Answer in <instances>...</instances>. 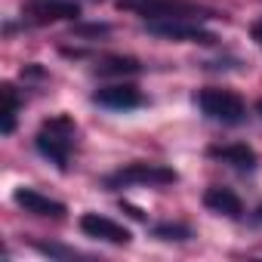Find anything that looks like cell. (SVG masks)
Listing matches in <instances>:
<instances>
[{
	"label": "cell",
	"instance_id": "obj_9",
	"mask_svg": "<svg viewBox=\"0 0 262 262\" xmlns=\"http://www.w3.org/2000/svg\"><path fill=\"white\" fill-rule=\"evenodd\" d=\"M13 201L31 216H43V219H62L65 216V204L53 201L50 194H40L37 188H16Z\"/></svg>",
	"mask_w": 262,
	"mask_h": 262
},
{
	"label": "cell",
	"instance_id": "obj_15",
	"mask_svg": "<svg viewBox=\"0 0 262 262\" xmlns=\"http://www.w3.org/2000/svg\"><path fill=\"white\" fill-rule=\"evenodd\" d=\"M155 237H161V241H188L191 228L182 225V222H161V225H155Z\"/></svg>",
	"mask_w": 262,
	"mask_h": 262
},
{
	"label": "cell",
	"instance_id": "obj_2",
	"mask_svg": "<svg viewBox=\"0 0 262 262\" xmlns=\"http://www.w3.org/2000/svg\"><path fill=\"white\" fill-rule=\"evenodd\" d=\"M117 10L136 13L145 22H161V19H216L219 13L198 4V0H117Z\"/></svg>",
	"mask_w": 262,
	"mask_h": 262
},
{
	"label": "cell",
	"instance_id": "obj_3",
	"mask_svg": "<svg viewBox=\"0 0 262 262\" xmlns=\"http://www.w3.org/2000/svg\"><path fill=\"white\" fill-rule=\"evenodd\" d=\"M179 176L176 170L164 167V164H145V161H136V164H126L114 173H108L102 179V185L108 191H120V188H129V185H151V188H161V185H173Z\"/></svg>",
	"mask_w": 262,
	"mask_h": 262
},
{
	"label": "cell",
	"instance_id": "obj_18",
	"mask_svg": "<svg viewBox=\"0 0 262 262\" xmlns=\"http://www.w3.org/2000/svg\"><path fill=\"white\" fill-rule=\"evenodd\" d=\"M253 222H262V207H256V213H253Z\"/></svg>",
	"mask_w": 262,
	"mask_h": 262
},
{
	"label": "cell",
	"instance_id": "obj_1",
	"mask_svg": "<svg viewBox=\"0 0 262 262\" xmlns=\"http://www.w3.org/2000/svg\"><path fill=\"white\" fill-rule=\"evenodd\" d=\"M74 142H77V123L68 114H56V117L43 120L40 129H37V136H34L37 155L47 158L50 164H56L59 170H68Z\"/></svg>",
	"mask_w": 262,
	"mask_h": 262
},
{
	"label": "cell",
	"instance_id": "obj_10",
	"mask_svg": "<svg viewBox=\"0 0 262 262\" xmlns=\"http://www.w3.org/2000/svg\"><path fill=\"white\" fill-rule=\"evenodd\" d=\"M207 155H210L213 161H222V164H228V167L241 170V173H250V170H256V151H253L250 145H244V142L213 145V148H207Z\"/></svg>",
	"mask_w": 262,
	"mask_h": 262
},
{
	"label": "cell",
	"instance_id": "obj_13",
	"mask_svg": "<svg viewBox=\"0 0 262 262\" xmlns=\"http://www.w3.org/2000/svg\"><path fill=\"white\" fill-rule=\"evenodd\" d=\"M0 96H4V114H0V129H4V136H10L13 129H16V117H19L22 99H19V93H16V86H13V83H4Z\"/></svg>",
	"mask_w": 262,
	"mask_h": 262
},
{
	"label": "cell",
	"instance_id": "obj_17",
	"mask_svg": "<svg viewBox=\"0 0 262 262\" xmlns=\"http://www.w3.org/2000/svg\"><path fill=\"white\" fill-rule=\"evenodd\" d=\"M253 40L262 47V22H256V25H253Z\"/></svg>",
	"mask_w": 262,
	"mask_h": 262
},
{
	"label": "cell",
	"instance_id": "obj_8",
	"mask_svg": "<svg viewBox=\"0 0 262 262\" xmlns=\"http://www.w3.org/2000/svg\"><path fill=\"white\" fill-rule=\"evenodd\" d=\"M93 102L108 111H133L142 105V93L136 83H111L93 93Z\"/></svg>",
	"mask_w": 262,
	"mask_h": 262
},
{
	"label": "cell",
	"instance_id": "obj_5",
	"mask_svg": "<svg viewBox=\"0 0 262 262\" xmlns=\"http://www.w3.org/2000/svg\"><path fill=\"white\" fill-rule=\"evenodd\" d=\"M145 31L155 34V37L173 40V43H204V47H213V43H216V34L207 31L204 25H198L194 19H161V22H145Z\"/></svg>",
	"mask_w": 262,
	"mask_h": 262
},
{
	"label": "cell",
	"instance_id": "obj_12",
	"mask_svg": "<svg viewBox=\"0 0 262 262\" xmlns=\"http://www.w3.org/2000/svg\"><path fill=\"white\" fill-rule=\"evenodd\" d=\"M139 71H142V65L133 56H108V59H102L96 65V74L99 77H133Z\"/></svg>",
	"mask_w": 262,
	"mask_h": 262
},
{
	"label": "cell",
	"instance_id": "obj_6",
	"mask_svg": "<svg viewBox=\"0 0 262 262\" xmlns=\"http://www.w3.org/2000/svg\"><path fill=\"white\" fill-rule=\"evenodd\" d=\"M22 16H28L34 25H56V22H71L80 16L77 0H25Z\"/></svg>",
	"mask_w": 262,
	"mask_h": 262
},
{
	"label": "cell",
	"instance_id": "obj_16",
	"mask_svg": "<svg viewBox=\"0 0 262 262\" xmlns=\"http://www.w3.org/2000/svg\"><path fill=\"white\" fill-rule=\"evenodd\" d=\"M77 34H83V37H99V34H108L111 28L108 25H80V28H74Z\"/></svg>",
	"mask_w": 262,
	"mask_h": 262
},
{
	"label": "cell",
	"instance_id": "obj_19",
	"mask_svg": "<svg viewBox=\"0 0 262 262\" xmlns=\"http://www.w3.org/2000/svg\"><path fill=\"white\" fill-rule=\"evenodd\" d=\"M256 114H259V117H262V99H259V102H256Z\"/></svg>",
	"mask_w": 262,
	"mask_h": 262
},
{
	"label": "cell",
	"instance_id": "obj_7",
	"mask_svg": "<svg viewBox=\"0 0 262 262\" xmlns=\"http://www.w3.org/2000/svg\"><path fill=\"white\" fill-rule=\"evenodd\" d=\"M80 231L86 237H96V241H105V244H117V247H126L129 241H133V234H129L120 222H114L108 216H99V213H83L80 216Z\"/></svg>",
	"mask_w": 262,
	"mask_h": 262
},
{
	"label": "cell",
	"instance_id": "obj_4",
	"mask_svg": "<svg viewBox=\"0 0 262 262\" xmlns=\"http://www.w3.org/2000/svg\"><path fill=\"white\" fill-rule=\"evenodd\" d=\"M194 105L201 108V114H204L207 120H216V123H225V126L244 123V117H247L244 99H241L237 93L219 90V86L198 90V93H194Z\"/></svg>",
	"mask_w": 262,
	"mask_h": 262
},
{
	"label": "cell",
	"instance_id": "obj_14",
	"mask_svg": "<svg viewBox=\"0 0 262 262\" xmlns=\"http://www.w3.org/2000/svg\"><path fill=\"white\" fill-rule=\"evenodd\" d=\"M34 250L37 253H43V256H50V259H83L86 253H80V250H74V247H62V244H47V241H34Z\"/></svg>",
	"mask_w": 262,
	"mask_h": 262
},
{
	"label": "cell",
	"instance_id": "obj_11",
	"mask_svg": "<svg viewBox=\"0 0 262 262\" xmlns=\"http://www.w3.org/2000/svg\"><path fill=\"white\" fill-rule=\"evenodd\" d=\"M204 204H207L213 213L225 216V219H241V216H244V204H241V198H237L231 188H219V185L207 188V191H204Z\"/></svg>",
	"mask_w": 262,
	"mask_h": 262
}]
</instances>
